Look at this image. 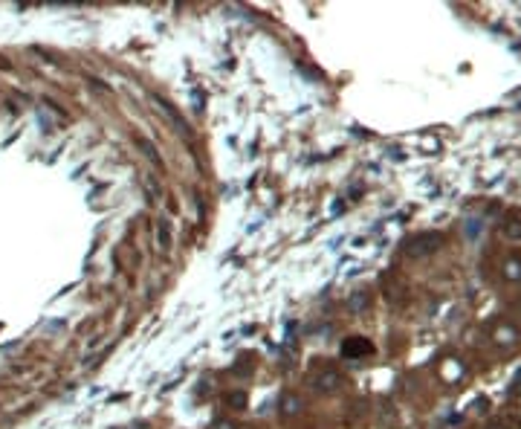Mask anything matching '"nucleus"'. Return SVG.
I'll list each match as a JSON object with an SVG mask.
<instances>
[{
    "label": "nucleus",
    "mask_w": 521,
    "mask_h": 429,
    "mask_svg": "<svg viewBox=\"0 0 521 429\" xmlns=\"http://www.w3.org/2000/svg\"><path fill=\"white\" fill-rule=\"evenodd\" d=\"M443 235L441 232H423V235H414L409 244H406V255L409 259H414V262H420V259H428V255H434L441 247H443Z\"/></svg>",
    "instance_id": "1"
},
{
    "label": "nucleus",
    "mask_w": 521,
    "mask_h": 429,
    "mask_svg": "<svg viewBox=\"0 0 521 429\" xmlns=\"http://www.w3.org/2000/svg\"><path fill=\"white\" fill-rule=\"evenodd\" d=\"M211 429H238V423L235 420H214Z\"/></svg>",
    "instance_id": "12"
},
{
    "label": "nucleus",
    "mask_w": 521,
    "mask_h": 429,
    "mask_svg": "<svg viewBox=\"0 0 521 429\" xmlns=\"http://www.w3.org/2000/svg\"><path fill=\"white\" fill-rule=\"evenodd\" d=\"M342 386V374L336 368H325V371H316L310 377V389L319 392V395H330Z\"/></svg>",
    "instance_id": "2"
},
{
    "label": "nucleus",
    "mask_w": 521,
    "mask_h": 429,
    "mask_svg": "<svg viewBox=\"0 0 521 429\" xmlns=\"http://www.w3.org/2000/svg\"><path fill=\"white\" fill-rule=\"evenodd\" d=\"M295 412H301V400L293 398V395H284V398H281V415L290 418V415H295Z\"/></svg>",
    "instance_id": "8"
},
{
    "label": "nucleus",
    "mask_w": 521,
    "mask_h": 429,
    "mask_svg": "<svg viewBox=\"0 0 521 429\" xmlns=\"http://www.w3.org/2000/svg\"><path fill=\"white\" fill-rule=\"evenodd\" d=\"M140 148H142V151H145V154H148V160H151V162H154V165H162V160H159V154H157V151H154V148H151V143H148V140H140Z\"/></svg>",
    "instance_id": "11"
},
{
    "label": "nucleus",
    "mask_w": 521,
    "mask_h": 429,
    "mask_svg": "<svg viewBox=\"0 0 521 429\" xmlns=\"http://www.w3.org/2000/svg\"><path fill=\"white\" fill-rule=\"evenodd\" d=\"M490 334H493V342L498 348H510V346H515V342H518V328L510 325V322H495Z\"/></svg>",
    "instance_id": "3"
},
{
    "label": "nucleus",
    "mask_w": 521,
    "mask_h": 429,
    "mask_svg": "<svg viewBox=\"0 0 521 429\" xmlns=\"http://www.w3.org/2000/svg\"><path fill=\"white\" fill-rule=\"evenodd\" d=\"M501 235L510 241H521V214L518 212H510L501 221Z\"/></svg>",
    "instance_id": "6"
},
{
    "label": "nucleus",
    "mask_w": 521,
    "mask_h": 429,
    "mask_svg": "<svg viewBox=\"0 0 521 429\" xmlns=\"http://www.w3.org/2000/svg\"><path fill=\"white\" fill-rule=\"evenodd\" d=\"M374 351V346L368 339H362V336H347L344 342H342V354L344 357H365V354H371Z\"/></svg>",
    "instance_id": "4"
},
{
    "label": "nucleus",
    "mask_w": 521,
    "mask_h": 429,
    "mask_svg": "<svg viewBox=\"0 0 521 429\" xmlns=\"http://www.w3.org/2000/svg\"><path fill=\"white\" fill-rule=\"evenodd\" d=\"M226 406H229V409H235V412L246 409V395H243V392H232V395L226 398Z\"/></svg>",
    "instance_id": "10"
},
{
    "label": "nucleus",
    "mask_w": 521,
    "mask_h": 429,
    "mask_svg": "<svg viewBox=\"0 0 521 429\" xmlns=\"http://www.w3.org/2000/svg\"><path fill=\"white\" fill-rule=\"evenodd\" d=\"M157 247H159L162 255H168L171 247H174V229H171V221L168 218H159L157 221Z\"/></svg>",
    "instance_id": "5"
},
{
    "label": "nucleus",
    "mask_w": 521,
    "mask_h": 429,
    "mask_svg": "<svg viewBox=\"0 0 521 429\" xmlns=\"http://www.w3.org/2000/svg\"><path fill=\"white\" fill-rule=\"evenodd\" d=\"M504 279L507 281H521V255H510V259H504Z\"/></svg>",
    "instance_id": "7"
},
{
    "label": "nucleus",
    "mask_w": 521,
    "mask_h": 429,
    "mask_svg": "<svg viewBox=\"0 0 521 429\" xmlns=\"http://www.w3.org/2000/svg\"><path fill=\"white\" fill-rule=\"evenodd\" d=\"M347 308H351L354 314H362L368 308V293H354L351 299H347Z\"/></svg>",
    "instance_id": "9"
}]
</instances>
